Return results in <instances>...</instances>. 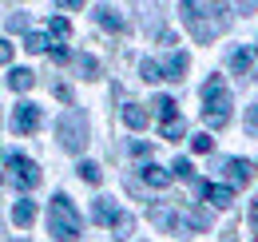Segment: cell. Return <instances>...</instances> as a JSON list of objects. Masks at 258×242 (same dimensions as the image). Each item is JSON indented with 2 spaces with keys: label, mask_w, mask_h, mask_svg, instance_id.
Wrapping results in <instances>:
<instances>
[{
  "label": "cell",
  "mask_w": 258,
  "mask_h": 242,
  "mask_svg": "<svg viewBox=\"0 0 258 242\" xmlns=\"http://www.w3.org/2000/svg\"><path fill=\"white\" fill-rule=\"evenodd\" d=\"M12 242H28V238H12Z\"/></svg>",
  "instance_id": "d6a6232c"
},
{
  "label": "cell",
  "mask_w": 258,
  "mask_h": 242,
  "mask_svg": "<svg viewBox=\"0 0 258 242\" xmlns=\"http://www.w3.org/2000/svg\"><path fill=\"white\" fill-rule=\"evenodd\" d=\"M155 111H159L163 119H167V115H175L179 107H175V99H171V95H159V99H155Z\"/></svg>",
  "instance_id": "cb8c5ba5"
},
{
  "label": "cell",
  "mask_w": 258,
  "mask_h": 242,
  "mask_svg": "<svg viewBox=\"0 0 258 242\" xmlns=\"http://www.w3.org/2000/svg\"><path fill=\"white\" fill-rule=\"evenodd\" d=\"M60 8H84V0H60Z\"/></svg>",
  "instance_id": "1f68e13d"
},
{
  "label": "cell",
  "mask_w": 258,
  "mask_h": 242,
  "mask_svg": "<svg viewBox=\"0 0 258 242\" xmlns=\"http://www.w3.org/2000/svg\"><path fill=\"white\" fill-rule=\"evenodd\" d=\"M203 119H207V127H226V119H230V91H226L223 76H211L207 84H203Z\"/></svg>",
  "instance_id": "3957f363"
},
{
  "label": "cell",
  "mask_w": 258,
  "mask_h": 242,
  "mask_svg": "<svg viewBox=\"0 0 258 242\" xmlns=\"http://www.w3.org/2000/svg\"><path fill=\"white\" fill-rule=\"evenodd\" d=\"M40 123H44L40 103L20 99V103H16V111H12V131H16V135H36V131H40Z\"/></svg>",
  "instance_id": "8992f818"
},
{
  "label": "cell",
  "mask_w": 258,
  "mask_h": 242,
  "mask_svg": "<svg viewBox=\"0 0 258 242\" xmlns=\"http://www.w3.org/2000/svg\"><path fill=\"white\" fill-rule=\"evenodd\" d=\"M187 68H191V56H187V52H171V56L159 64L163 80H175V84H179V80L187 76Z\"/></svg>",
  "instance_id": "52a82bcc"
},
{
  "label": "cell",
  "mask_w": 258,
  "mask_h": 242,
  "mask_svg": "<svg viewBox=\"0 0 258 242\" xmlns=\"http://www.w3.org/2000/svg\"><path fill=\"white\" fill-rule=\"evenodd\" d=\"M56 135H60L64 151H80L88 143V119H84V111H64L56 119Z\"/></svg>",
  "instance_id": "5b68a950"
},
{
  "label": "cell",
  "mask_w": 258,
  "mask_h": 242,
  "mask_svg": "<svg viewBox=\"0 0 258 242\" xmlns=\"http://www.w3.org/2000/svg\"><path fill=\"white\" fill-rule=\"evenodd\" d=\"M76 72H80L84 80H96V72H99V60H96V56H76Z\"/></svg>",
  "instance_id": "d6986e66"
},
{
  "label": "cell",
  "mask_w": 258,
  "mask_h": 242,
  "mask_svg": "<svg viewBox=\"0 0 258 242\" xmlns=\"http://www.w3.org/2000/svg\"><path fill=\"white\" fill-rule=\"evenodd\" d=\"M139 175H143V179L151 183V187H171V179H175V175H171L167 167H159V163H151V159H147V167H143Z\"/></svg>",
  "instance_id": "8fae6325"
},
{
  "label": "cell",
  "mask_w": 258,
  "mask_h": 242,
  "mask_svg": "<svg viewBox=\"0 0 258 242\" xmlns=\"http://www.w3.org/2000/svg\"><path fill=\"white\" fill-rule=\"evenodd\" d=\"M48 32H52L56 40H68V36H72V24H68V16H52V20H48Z\"/></svg>",
  "instance_id": "ffe728a7"
},
{
  "label": "cell",
  "mask_w": 258,
  "mask_h": 242,
  "mask_svg": "<svg viewBox=\"0 0 258 242\" xmlns=\"http://www.w3.org/2000/svg\"><path fill=\"white\" fill-rule=\"evenodd\" d=\"M32 84H36V76L28 68H12V72H8V88L12 91H32Z\"/></svg>",
  "instance_id": "5bb4252c"
},
{
  "label": "cell",
  "mask_w": 258,
  "mask_h": 242,
  "mask_svg": "<svg viewBox=\"0 0 258 242\" xmlns=\"http://www.w3.org/2000/svg\"><path fill=\"white\" fill-rule=\"evenodd\" d=\"M183 24L199 44H211L230 28V4L226 0H179Z\"/></svg>",
  "instance_id": "6da1fadb"
},
{
  "label": "cell",
  "mask_w": 258,
  "mask_h": 242,
  "mask_svg": "<svg viewBox=\"0 0 258 242\" xmlns=\"http://www.w3.org/2000/svg\"><path fill=\"white\" fill-rule=\"evenodd\" d=\"M163 139H175V143H179V139H187V119H183L179 111L163 119Z\"/></svg>",
  "instance_id": "4fadbf2b"
},
{
  "label": "cell",
  "mask_w": 258,
  "mask_h": 242,
  "mask_svg": "<svg viewBox=\"0 0 258 242\" xmlns=\"http://www.w3.org/2000/svg\"><path fill=\"white\" fill-rule=\"evenodd\" d=\"M52 60H56V64H68V60H72V52H68L64 44H56V48H52Z\"/></svg>",
  "instance_id": "83f0119b"
},
{
  "label": "cell",
  "mask_w": 258,
  "mask_h": 242,
  "mask_svg": "<svg viewBox=\"0 0 258 242\" xmlns=\"http://www.w3.org/2000/svg\"><path fill=\"white\" fill-rule=\"evenodd\" d=\"M96 24H99V28H107V32H123V28H127L123 16H119L111 4H99V8H96Z\"/></svg>",
  "instance_id": "9c48e42d"
},
{
  "label": "cell",
  "mask_w": 258,
  "mask_h": 242,
  "mask_svg": "<svg viewBox=\"0 0 258 242\" xmlns=\"http://www.w3.org/2000/svg\"><path fill=\"white\" fill-rule=\"evenodd\" d=\"M250 175H254V167H250L246 159H226V179L234 183V187H238V183L246 187V183H250Z\"/></svg>",
  "instance_id": "30bf717a"
},
{
  "label": "cell",
  "mask_w": 258,
  "mask_h": 242,
  "mask_svg": "<svg viewBox=\"0 0 258 242\" xmlns=\"http://www.w3.org/2000/svg\"><path fill=\"white\" fill-rule=\"evenodd\" d=\"M254 242H258V238H254Z\"/></svg>",
  "instance_id": "836d02e7"
},
{
  "label": "cell",
  "mask_w": 258,
  "mask_h": 242,
  "mask_svg": "<svg viewBox=\"0 0 258 242\" xmlns=\"http://www.w3.org/2000/svg\"><path fill=\"white\" fill-rule=\"evenodd\" d=\"M48 230H52V238H60V242L80 238V211H76V203L68 195L52 199V207H48Z\"/></svg>",
  "instance_id": "7a4b0ae2"
},
{
  "label": "cell",
  "mask_w": 258,
  "mask_h": 242,
  "mask_svg": "<svg viewBox=\"0 0 258 242\" xmlns=\"http://www.w3.org/2000/svg\"><path fill=\"white\" fill-rule=\"evenodd\" d=\"M246 127L258 131V103H254V107H246Z\"/></svg>",
  "instance_id": "f546056e"
},
{
  "label": "cell",
  "mask_w": 258,
  "mask_h": 242,
  "mask_svg": "<svg viewBox=\"0 0 258 242\" xmlns=\"http://www.w3.org/2000/svg\"><path fill=\"white\" fill-rule=\"evenodd\" d=\"M199 195H203L211 207H230V203H234V191L223 187V183H203V187H199Z\"/></svg>",
  "instance_id": "ba28073f"
},
{
  "label": "cell",
  "mask_w": 258,
  "mask_h": 242,
  "mask_svg": "<svg viewBox=\"0 0 258 242\" xmlns=\"http://www.w3.org/2000/svg\"><path fill=\"white\" fill-rule=\"evenodd\" d=\"M139 72H143V80H147V84L163 80V72H159V60H143V68H139Z\"/></svg>",
  "instance_id": "603a6c76"
},
{
  "label": "cell",
  "mask_w": 258,
  "mask_h": 242,
  "mask_svg": "<svg viewBox=\"0 0 258 242\" xmlns=\"http://www.w3.org/2000/svg\"><path fill=\"white\" fill-rule=\"evenodd\" d=\"M96 222H107V226H111V222H115V214H119V207H115V203H111V199H96Z\"/></svg>",
  "instance_id": "e0dca14e"
},
{
  "label": "cell",
  "mask_w": 258,
  "mask_h": 242,
  "mask_svg": "<svg viewBox=\"0 0 258 242\" xmlns=\"http://www.w3.org/2000/svg\"><path fill=\"white\" fill-rule=\"evenodd\" d=\"M191 147H195V155H207L211 147H215V139H211V131H203V135H191Z\"/></svg>",
  "instance_id": "44dd1931"
},
{
  "label": "cell",
  "mask_w": 258,
  "mask_h": 242,
  "mask_svg": "<svg viewBox=\"0 0 258 242\" xmlns=\"http://www.w3.org/2000/svg\"><path fill=\"white\" fill-rule=\"evenodd\" d=\"M8 28H12V32L28 28V16H24V12H20V16H8Z\"/></svg>",
  "instance_id": "f1b7e54d"
},
{
  "label": "cell",
  "mask_w": 258,
  "mask_h": 242,
  "mask_svg": "<svg viewBox=\"0 0 258 242\" xmlns=\"http://www.w3.org/2000/svg\"><path fill=\"white\" fill-rule=\"evenodd\" d=\"M24 48H28V52H44V48H48V36H40V32H28V36H24Z\"/></svg>",
  "instance_id": "7402d4cb"
},
{
  "label": "cell",
  "mask_w": 258,
  "mask_h": 242,
  "mask_svg": "<svg viewBox=\"0 0 258 242\" xmlns=\"http://www.w3.org/2000/svg\"><path fill=\"white\" fill-rule=\"evenodd\" d=\"M4 171H8V183H12L16 191H32L36 183H40V167H36L28 155H20V151L4 155Z\"/></svg>",
  "instance_id": "277c9868"
},
{
  "label": "cell",
  "mask_w": 258,
  "mask_h": 242,
  "mask_svg": "<svg viewBox=\"0 0 258 242\" xmlns=\"http://www.w3.org/2000/svg\"><path fill=\"white\" fill-rule=\"evenodd\" d=\"M171 175H179V179H191V175H195L191 159H175V167H171Z\"/></svg>",
  "instance_id": "484cf974"
},
{
  "label": "cell",
  "mask_w": 258,
  "mask_h": 242,
  "mask_svg": "<svg viewBox=\"0 0 258 242\" xmlns=\"http://www.w3.org/2000/svg\"><path fill=\"white\" fill-rule=\"evenodd\" d=\"M123 123H127L131 131H143V127H147V111H143L139 103H127V107H123Z\"/></svg>",
  "instance_id": "2e32d148"
},
{
  "label": "cell",
  "mask_w": 258,
  "mask_h": 242,
  "mask_svg": "<svg viewBox=\"0 0 258 242\" xmlns=\"http://www.w3.org/2000/svg\"><path fill=\"white\" fill-rule=\"evenodd\" d=\"M76 171H80V179L92 183V187H99V183H103V171H99V163H92V159H84Z\"/></svg>",
  "instance_id": "ac0fdd59"
},
{
  "label": "cell",
  "mask_w": 258,
  "mask_h": 242,
  "mask_svg": "<svg viewBox=\"0 0 258 242\" xmlns=\"http://www.w3.org/2000/svg\"><path fill=\"white\" fill-rule=\"evenodd\" d=\"M0 64H12V44L8 40H0Z\"/></svg>",
  "instance_id": "4dcf8cb0"
},
{
  "label": "cell",
  "mask_w": 258,
  "mask_h": 242,
  "mask_svg": "<svg viewBox=\"0 0 258 242\" xmlns=\"http://www.w3.org/2000/svg\"><path fill=\"white\" fill-rule=\"evenodd\" d=\"M131 226H135V218H131V214H115V222H111V230H119V234H131Z\"/></svg>",
  "instance_id": "d4e9b609"
},
{
  "label": "cell",
  "mask_w": 258,
  "mask_h": 242,
  "mask_svg": "<svg viewBox=\"0 0 258 242\" xmlns=\"http://www.w3.org/2000/svg\"><path fill=\"white\" fill-rule=\"evenodd\" d=\"M12 222H16L20 230H24V226H32V222H36V203H32V199H20V203L12 207Z\"/></svg>",
  "instance_id": "7c38bea8"
},
{
  "label": "cell",
  "mask_w": 258,
  "mask_h": 242,
  "mask_svg": "<svg viewBox=\"0 0 258 242\" xmlns=\"http://www.w3.org/2000/svg\"><path fill=\"white\" fill-rule=\"evenodd\" d=\"M131 155H135V159H151V143L135 139V143H131Z\"/></svg>",
  "instance_id": "4316f807"
},
{
  "label": "cell",
  "mask_w": 258,
  "mask_h": 242,
  "mask_svg": "<svg viewBox=\"0 0 258 242\" xmlns=\"http://www.w3.org/2000/svg\"><path fill=\"white\" fill-rule=\"evenodd\" d=\"M230 68H234L238 76H246V72L254 68V52H250V48H234V52H230Z\"/></svg>",
  "instance_id": "9a60e30c"
}]
</instances>
